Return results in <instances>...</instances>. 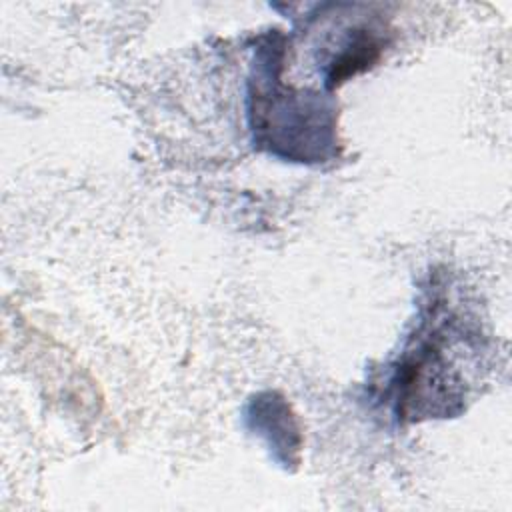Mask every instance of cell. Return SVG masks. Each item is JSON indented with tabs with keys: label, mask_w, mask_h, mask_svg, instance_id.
Masks as SVG:
<instances>
[{
	"label": "cell",
	"mask_w": 512,
	"mask_h": 512,
	"mask_svg": "<svg viewBox=\"0 0 512 512\" xmlns=\"http://www.w3.org/2000/svg\"><path fill=\"white\" fill-rule=\"evenodd\" d=\"M370 30H360L352 42L336 56L328 70V88L338 86L346 78L360 70H366L380 54V42L368 34Z\"/></svg>",
	"instance_id": "1"
}]
</instances>
